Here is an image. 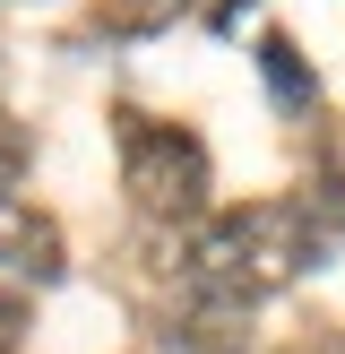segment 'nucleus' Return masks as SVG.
<instances>
[{
  "instance_id": "8",
  "label": "nucleus",
  "mask_w": 345,
  "mask_h": 354,
  "mask_svg": "<svg viewBox=\"0 0 345 354\" xmlns=\"http://www.w3.org/2000/svg\"><path fill=\"white\" fill-rule=\"evenodd\" d=\"M26 156H34V138H26V121L0 104V207L17 199V182H26Z\"/></svg>"
},
{
  "instance_id": "6",
  "label": "nucleus",
  "mask_w": 345,
  "mask_h": 354,
  "mask_svg": "<svg viewBox=\"0 0 345 354\" xmlns=\"http://www.w3.org/2000/svg\"><path fill=\"white\" fill-rule=\"evenodd\" d=\"M164 354H241V328L224 311H190L181 328H164Z\"/></svg>"
},
{
  "instance_id": "2",
  "label": "nucleus",
  "mask_w": 345,
  "mask_h": 354,
  "mask_svg": "<svg viewBox=\"0 0 345 354\" xmlns=\"http://www.w3.org/2000/svg\"><path fill=\"white\" fill-rule=\"evenodd\" d=\"M112 147H121V190L147 225H199L207 216V190H216V165L207 147L181 130V121H155V113H112Z\"/></svg>"
},
{
  "instance_id": "1",
  "label": "nucleus",
  "mask_w": 345,
  "mask_h": 354,
  "mask_svg": "<svg viewBox=\"0 0 345 354\" xmlns=\"http://www.w3.org/2000/svg\"><path fill=\"white\" fill-rule=\"evenodd\" d=\"M302 268H328V242L319 225L302 216V199H250V207H224L190 234L181 251V294L199 311H259L276 286H293Z\"/></svg>"
},
{
  "instance_id": "3",
  "label": "nucleus",
  "mask_w": 345,
  "mask_h": 354,
  "mask_svg": "<svg viewBox=\"0 0 345 354\" xmlns=\"http://www.w3.org/2000/svg\"><path fill=\"white\" fill-rule=\"evenodd\" d=\"M0 268H9V277H34V286H52V277H61V225H52L43 207L9 199V207H0Z\"/></svg>"
},
{
  "instance_id": "7",
  "label": "nucleus",
  "mask_w": 345,
  "mask_h": 354,
  "mask_svg": "<svg viewBox=\"0 0 345 354\" xmlns=\"http://www.w3.org/2000/svg\"><path fill=\"white\" fill-rule=\"evenodd\" d=\"M302 216L319 225V242H328V251L345 242V173H337V165H328L319 182H302Z\"/></svg>"
},
{
  "instance_id": "4",
  "label": "nucleus",
  "mask_w": 345,
  "mask_h": 354,
  "mask_svg": "<svg viewBox=\"0 0 345 354\" xmlns=\"http://www.w3.org/2000/svg\"><path fill=\"white\" fill-rule=\"evenodd\" d=\"M259 78H268L276 113H310V104H319V78H310V61H302L293 35H259Z\"/></svg>"
},
{
  "instance_id": "5",
  "label": "nucleus",
  "mask_w": 345,
  "mask_h": 354,
  "mask_svg": "<svg viewBox=\"0 0 345 354\" xmlns=\"http://www.w3.org/2000/svg\"><path fill=\"white\" fill-rule=\"evenodd\" d=\"M181 17H190V0H95V26L121 35V44H147V35L181 26Z\"/></svg>"
},
{
  "instance_id": "9",
  "label": "nucleus",
  "mask_w": 345,
  "mask_h": 354,
  "mask_svg": "<svg viewBox=\"0 0 345 354\" xmlns=\"http://www.w3.org/2000/svg\"><path fill=\"white\" fill-rule=\"evenodd\" d=\"M0 354H26V294L0 286Z\"/></svg>"
}]
</instances>
